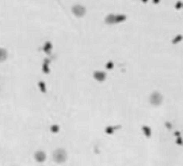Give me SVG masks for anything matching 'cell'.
Segmentation results:
<instances>
[{
  "mask_svg": "<svg viewBox=\"0 0 183 166\" xmlns=\"http://www.w3.org/2000/svg\"><path fill=\"white\" fill-rule=\"evenodd\" d=\"M52 50H53V44L51 41H46L44 44H43L42 46V51L45 54H48V55H50L51 53H52Z\"/></svg>",
  "mask_w": 183,
  "mask_h": 166,
  "instance_id": "4",
  "label": "cell"
},
{
  "mask_svg": "<svg viewBox=\"0 0 183 166\" xmlns=\"http://www.w3.org/2000/svg\"><path fill=\"white\" fill-rule=\"evenodd\" d=\"M71 12L76 17H83L86 14V8L82 4H74L71 8Z\"/></svg>",
  "mask_w": 183,
  "mask_h": 166,
  "instance_id": "1",
  "label": "cell"
},
{
  "mask_svg": "<svg viewBox=\"0 0 183 166\" xmlns=\"http://www.w3.org/2000/svg\"><path fill=\"white\" fill-rule=\"evenodd\" d=\"M51 131H52L53 133H57L58 131H59V126L58 125H52L51 126Z\"/></svg>",
  "mask_w": 183,
  "mask_h": 166,
  "instance_id": "9",
  "label": "cell"
},
{
  "mask_svg": "<svg viewBox=\"0 0 183 166\" xmlns=\"http://www.w3.org/2000/svg\"><path fill=\"white\" fill-rule=\"evenodd\" d=\"M114 19H115V14H108L104 21L108 25H113L114 24Z\"/></svg>",
  "mask_w": 183,
  "mask_h": 166,
  "instance_id": "6",
  "label": "cell"
},
{
  "mask_svg": "<svg viewBox=\"0 0 183 166\" xmlns=\"http://www.w3.org/2000/svg\"><path fill=\"white\" fill-rule=\"evenodd\" d=\"M106 68H107V69H112L113 68V63L112 62H108L107 64H106Z\"/></svg>",
  "mask_w": 183,
  "mask_h": 166,
  "instance_id": "10",
  "label": "cell"
},
{
  "mask_svg": "<svg viewBox=\"0 0 183 166\" xmlns=\"http://www.w3.org/2000/svg\"><path fill=\"white\" fill-rule=\"evenodd\" d=\"M50 65H51V59L50 58H44L42 63V72L45 74H49L51 72V67H50Z\"/></svg>",
  "mask_w": 183,
  "mask_h": 166,
  "instance_id": "3",
  "label": "cell"
},
{
  "mask_svg": "<svg viewBox=\"0 0 183 166\" xmlns=\"http://www.w3.org/2000/svg\"><path fill=\"white\" fill-rule=\"evenodd\" d=\"M38 86H39V89L40 91L42 93H46V85H45V83L43 82V81H39L38 82Z\"/></svg>",
  "mask_w": 183,
  "mask_h": 166,
  "instance_id": "8",
  "label": "cell"
},
{
  "mask_svg": "<svg viewBox=\"0 0 183 166\" xmlns=\"http://www.w3.org/2000/svg\"><path fill=\"white\" fill-rule=\"evenodd\" d=\"M93 78H94L97 82H104V81L107 79V74H106V72L102 70H96L93 72Z\"/></svg>",
  "mask_w": 183,
  "mask_h": 166,
  "instance_id": "2",
  "label": "cell"
},
{
  "mask_svg": "<svg viewBox=\"0 0 183 166\" xmlns=\"http://www.w3.org/2000/svg\"><path fill=\"white\" fill-rule=\"evenodd\" d=\"M126 19L125 15L123 14H115V19H114V24H119V23H122Z\"/></svg>",
  "mask_w": 183,
  "mask_h": 166,
  "instance_id": "7",
  "label": "cell"
},
{
  "mask_svg": "<svg viewBox=\"0 0 183 166\" xmlns=\"http://www.w3.org/2000/svg\"><path fill=\"white\" fill-rule=\"evenodd\" d=\"M9 57V52L6 48H0V63L6 62Z\"/></svg>",
  "mask_w": 183,
  "mask_h": 166,
  "instance_id": "5",
  "label": "cell"
}]
</instances>
